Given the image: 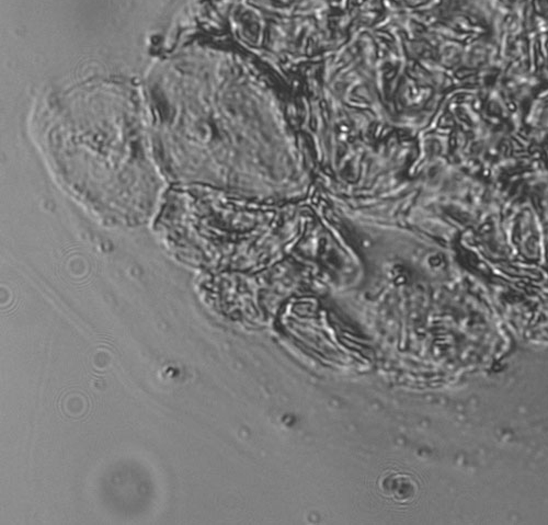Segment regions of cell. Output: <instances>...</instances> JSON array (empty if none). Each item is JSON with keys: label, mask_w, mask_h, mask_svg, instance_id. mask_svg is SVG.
<instances>
[{"label": "cell", "mask_w": 548, "mask_h": 525, "mask_svg": "<svg viewBox=\"0 0 548 525\" xmlns=\"http://www.w3.org/2000/svg\"><path fill=\"white\" fill-rule=\"evenodd\" d=\"M383 487L384 491L398 501H407L414 494V484L404 475H391L384 480Z\"/></svg>", "instance_id": "6da1fadb"}]
</instances>
